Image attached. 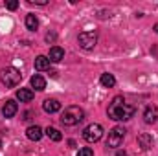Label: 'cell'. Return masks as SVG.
I'll return each mask as SVG.
<instances>
[{
  "instance_id": "1",
  "label": "cell",
  "mask_w": 158,
  "mask_h": 156,
  "mask_svg": "<svg viewBox=\"0 0 158 156\" xmlns=\"http://www.w3.org/2000/svg\"><path fill=\"white\" fill-rule=\"evenodd\" d=\"M134 112H136L134 107L127 105L121 96L114 97L112 103L109 105V117L114 119V121H127V119H131V117L134 116Z\"/></svg>"
},
{
  "instance_id": "2",
  "label": "cell",
  "mask_w": 158,
  "mask_h": 156,
  "mask_svg": "<svg viewBox=\"0 0 158 156\" xmlns=\"http://www.w3.org/2000/svg\"><path fill=\"white\" fill-rule=\"evenodd\" d=\"M83 119H85V110L81 107H68V109H64V112L61 116V123L64 127H74V125L81 123Z\"/></svg>"
},
{
  "instance_id": "3",
  "label": "cell",
  "mask_w": 158,
  "mask_h": 156,
  "mask_svg": "<svg viewBox=\"0 0 158 156\" xmlns=\"http://www.w3.org/2000/svg\"><path fill=\"white\" fill-rule=\"evenodd\" d=\"M20 79H22V74H20L17 68H13V66L4 68V70L0 72V81H2L6 86H17V84L20 83Z\"/></svg>"
},
{
  "instance_id": "4",
  "label": "cell",
  "mask_w": 158,
  "mask_h": 156,
  "mask_svg": "<svg viewBox=\"0 0 158 156\" xmlns=\"http://www.w3.org/2000/svg\"><path fill=\"white\" fill-rule=\"evenodd\" d=\"M101 136H103V127H101L99 123H90V125L83 130V138H85V142H88V143L99 142Z\"/></svg>"
},
{
  "instance_id": "5",
  "label": "cell",
  "mask_w": 158,
  "mask_h": 156,
  "mask_svg": "<svg viewBox=\"0 0 158 156\" xmlns=\"http://www.w3.org/2000/svg\"><path fill=\"white\" fill-rule=\"evenodd\" d=\"M125 129L123 127H114L110 132H109V138H107V147H112V149H116L119 147L121 143H123V138H125Z\"/></svg>"
},
{
  "instance_id": "6",
  "label": "cell",
  "mask_w": 158,
  "mask_h": 156,
  "mask_svg": "<svg viewBox=\"0 0 158 156\" xmlns=\"http://www.w3.org/2000/svg\"><path fill=\"white\" fill-rule=\"evenodd\" d=\"M77 40L83 50H92L98 42V33L96 31H83V33H79Z\"/></svg>"
},
{
  "instance_id": "7",
  "label": "cell",
  "mask_w": 158,
  "mask_h": 156,
  "mask_svg": "<svg viewBox=\"0 0 158 156\" xmlns=\"http://www.w3.org/2000/svg\"><path fill=\"white\" fill-rule=\"evenodd\" d=\"M42 109H44V112H48V114H55V112L61 110V103H59L57 99H44Z\"/></svg>"
},
{
  "instance_id": "8",
  "label": "cell",
  "mask_w": 158,
  "mask_h": 156,
  "mask_svg": "<svg viewBox=\"0 0 158 156\" xmlns=\"http://www.w3.org/2000/svg\"><path fill=\"white\" fill-rule=\"evenodd\" d=\"M17 110H19V105H17L13 99L6 101V105L2 107V114H4V117H13L15 114H17Z\"/></svg>"
},
{
  "instance_id": "9",
  "label": "cell",
  "mask_w": 158,
  "mask_h": 156,
  "mask_svg": "<svg viewBox=\"0 0 158 156\" xmlns=\"http://www.w3.org/2000/svg\"><path fill=\"white\" fill-rule=\"evenodd\" d=\"M42 129L37 127V125H31V127H28V130H26V136L31 140V142H39L40 138H42Z\"/></svg>"
},
{
  "instance_id": "10",
  "label": "cell",
  "mask_w": 158,
  "mask_h": 156,
  "mask_svg": "<svg viewBox=\"0 0 158 156\" xmlns=\"http://www.w3.org/2000/svg\"><path fill=\"white\" fill-rule=\"evenodd\" d=\"M17 99H19L20 103H30V101L33 99V92H31L30 88H19V90H17Z\"/></svg>"
},
{
  "instance_id": "11",
  "label": "cell",
  "mask_w": 158,
  "mask_h": 156,
  "mask_svg": "<svg viewBox=\"0 0 158 156\" xmlns=\"http://www.w3.org/2000/svg\"><path fill=\"white\" fill-rule=\"evenodd\" d=\"M52 63H59L61 59H64V50L63 48H59V46H53V48H50V57H48Z\"/></svg>"
},
{
  "instance_id": "12",
  "label": "cell",
  "mask_w": 158,
  "mask_h": 156,
  "mask_svg": "<svg viewBox=\"0 0 158 156\" xmlns=\"http://www.w3.org/2000/svg\"><path fill=\"white\" fill-rule=\"evenodd\" d=\"M143 119H145V123H155L158 119V109L156 107H147L145 109V112H143Z\"/></svg>"
},
{
  "instance_id": "13",
  "label": "cell",
  "mask_w": 158,
  "mask_h": 156,
  "mask_svg": "<svg viewBox=\"0 0 158 156\" xmlns=\"http://www.w3.org/2000/svg\"><path fill=\"white\" fill-rule=\"evenodd\" d=\"M138 143H140L142 149H151V147H153V136L143 132V134L138 136Z\"/></svg>"
},
{
  "instance_id": "14",
  "label": "cell",
  "mask_w": 158,
  "mask_h": 156,
  "mask_svg": "<svg viewBox=\"0 0 158 156\" xmlns=\"http://www.w3.org/2000/svg\"><path fill=\"white\" fill-rule=\"evenodd\" d=\"M30 83H31V88H35V90H44L46 88V81L42 76H33V77L30 79Z\"/></svg>"
},
{
  "instance_id": "15",
  "label": "cell",
  "mask_w": 158,
  "mask_h": 156,
  "mask_svg": "<svg viewBox=\"0 0 158 156\" xmlns=\"http://www.w3.org/2000/svg\"><path fill=\"white\" fill-rule=\"evenodd\" d=\"M35 68L42 72V70H48L50 68V59L48 57H44V55H39L37 59H35Z\"/></svg>"
},
{
  "instance_id": "16",
  "label": "cell",
  "mask_w": 158,
  "mask_h": 156,
  "mask_svg": "<svg viewBox=\"0 0 158 156\" xmlns=\"http://www.w3.org/2000/svg\"><path fill=\"white\" fill-rule=\"evenodd\" d=\"M44 134H46L50 140H53V142H61V140H63V134H61L57 129H53V127H48V129L44 130Z\"/></svg>"
},
{
  "instance_id": "17",
  "label": "cell",
  "mask_w": 158,
  "mask_h": 156,
  "mask_svg": "<svg viewBox=\"0 0 158 156\" xmlns=\"http://www.w3.org/2000/svg\"><path fill=\"white\" fill-rule=\"evenodd\" d=\"M99 81H101V84H103L105 88H112V86L116 84V79H114V76H112V74H103Z\"/></svg>"
},
{
  "instance_id": "18",
  "label": "cell",
  "mask_w": 158,
  "mask_h": 156,
  "mask_svg": "<svg viewBox=\"0 0 158 156\" xmlns=\"http://www.w3.org/2000/svg\"><path fill=\"white\" fill-rule=\"evenodd\" d=\"M26 28H28L30 31H35V30L39 28V20H37L35 15H28V17H26Z\"/></svg>"
},
{
  "instance_id": "19",
  "label": "cell",
  "mask_w": 158,
  "mask_h": 156,
  "mask_svg": "<svg viewBox=\"0 0 158 156\" xmlns=\"http://www.w3.org/2000/svg\"><path fill=\"white\" fill-rule=\"evenodd\" d=\"M77 156H94V151L90 147H83V149H79Z\"/></svg>"
},
{
  "instance_id": "20",
  "label": "cell",
  "mask_w": 158,
  "mask_h": 156,
  "mask_svg": "<svg viewBox=\"0 0 158 156\" xmlns=\"http://www.w3.org/2000/svg\"><path fill=\"white\" fill-rule=\"evenodd\" d=\"M6 7H7V9H11V11H15V9L19 7V2H15V0H9V2H6Z\"/></svg>"
},
{
  "instance_id": "21",
  "label": "cell",
  "mask_w": 158,
  "mask_h": 156,
  "mask_svg": "<svg viewBox=\"0 0 158 156\" xmlns=\"http://www.w3.org/2000/svg\"><path fill=\"white\" fill-rule=\"evenodd\" d=\"M30 4H39V6H46V0H30Z\"/></svg>"
},
{
  "instance_id": "22",
  "label": "cell",
  "mask_w": 158,
  "mask_h": 156,
  "mask_svg": "<svg viewBox=\"0 0 158 156\" xmlns=\"http://www.w3.org/2000/svg\"><path fill=\"white\" fill-rule=\"evenodd\" d=\"M116 156H127V153H125V151H118V153H116Z\"/></svg>"
},
{
  "instance_id": "23",
  "label": "cell",
  "mask_w": 158,
  "mask_h": 156,
  "mask_svg": "<svg viewBox=\"0 0 158 156\" xmlns=\"http://www.w3.org/2000/svg\"><path fill=\"white\" fill-rule=\"evenodd\" d=\"M155 31H156V33H158V24H156V26H155Z\"/></svg>"
},
{
  "instance_id": "24",
  "label": "cell",
  "mask_w": 158,
  "mask_h": 156,
  "mask_svg": "<svg viewBox=\"0 0 158 156\" xmlns=\"http://www.w3.org/2000/svg\"><path fill=\"white\" fill-rule=\"evenodd\" d=\"M0 147H2V140H0Z\"/></svg>"
}]
</instances>
